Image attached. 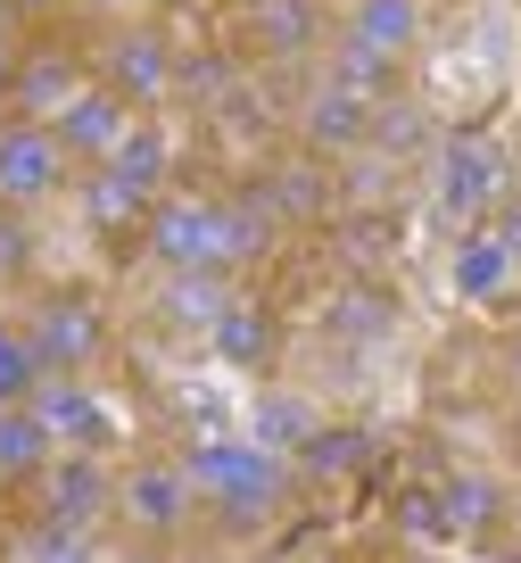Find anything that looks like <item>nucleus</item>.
I'll return each instance as SVG.
<instances>
[{
    "label": "nucleus",
    "mask_w": 521,
    "mask_h": 563,
    "mask_svg": "<svg viewBox=\"0 0 521 563\" xmlns=\"http://www.w3.org/2000/svg\"><path fill=\"white\" fill-rule=\"evenodd\" d=\"M314 422H323V415H314V406L298 398V389H265V398H257V415H248V440H265L274 456H290V448L307 440Z\"/></svg>",
    "instance_id": "bb28decb"
},
{
    "label": "nucleus",
    "mask_w": 521,
    "mask_h": 563,
    "mask_svg": "<svg viewBox=\"0 0 521 563\" xmlns=\"http://www.w3.org/2000/svg\"><path fill=\"white\" fill-rule=\"evenodd\" d=\"M133 117H141V108H124V100H117L108 84H84V91H75L67 108H51L42 124L58 133V150H67L75 166H100L108 150L124 141V124H133Z\"/></svg>",
    "instance_id": "1a4fd4ad"
},
{
    "label": "nucleus",
    "mask_w": 521,
    "mask_h": 563,
    "mask_svg": "<svg viewBox=\"0 0 521 563\" xmlns=\"http://www.w3.org/2000/svg\"><path fill=\"white\" fill-rule=\"evenodd\" d=\"M34 415L51 422L58 448H108L117 440V415H108V406L91 398V382H75V373H42L34 382Z\"/></svg>",
    "instance_id": "f8f14e48"
},
{
    "label": "nucleus",
    "mask_w": 521,
    "mask_h": 563,
    "mask_svg": "<svg viewBox=\"0 0 521 563\" xmlns=\"http://www.w3.org/2000/svg\"><path fill=\"white\" fill-rule=\"evenodd\" d=\"M100 166H117V175L133 183L141 199H157V191H166V183H174V133H166V124H157V117H133V124H124V141H117V150H108Z\"/></svg>",
    "instance_id": "6ab92c4d"
},
{
    "label": "nucleus",
    "mask_w": 521,
    "mask_h": 563,
    "mask_svg": "<svg viewBox=\"0 0 521 563\" xmlns=\"http://www.w3.org/2000/svg\"><path fill=\"white\" fill-rule=\"evenodd\" d=\"M75 199H84L91 232H141V216H149V199H141L117 166H75Z\"/></svg>",
    "instance_id": "412c9836"
},
{
    "label": "nucleus",
    "mask_w": 521,
    "mask_h": 563,
    "mask_svg": "<svg viewBox=\"0 0 521 563\" xmlns=\"http://www.w3.org/2000/svg\"><path fill=\"white\" fill-rule=\"evenodd\" d=\"M340 34L347 42H373V51H389V58H414L422 0H340Z\"/></svg>",
    "instance_id": "f3484780"
},
{
    "label": "nucleus",
    "mask_w": 521,
    "mask_h": 563,
    "mask_svg": "<svg viewBox=\"0 0 521 563\" xmlns=\"http://www.w3.org/2000/svg\"><path fill=\"white\" fill-rule=\"evenodd\" d=\"M521 265L505 257V241H497V224H480V232H464L455 241V290H464L472 307L480 299H505V282H513Z\"/></svg>",
    "instance_id": "b1692460"
},
{
    "label": "nucleus",
    "mask_w": 521,
    "mask_h": 563,
    "mask_svg": "<svg viewBox=\"0 0 521 563\" xmlns=\"http://www.w3.org/2000/svg\"><path fill=\"white\" fill-rule=\"evenodd\" d=\"M439 506H447V530H455V539H488V530L505 522V481H488V473H447V481H439Z\"/></svg>",
    "instance_id": "5701e85b"
},
{
    "label": "nucleus",
    "mask_w": 521,
    "mask_h": 563,
    "mask_svg": "<svg viewBox=\"0 0 521 563\" xmlns=\"http://www.w3.org/2000/svg\"><path fill=\"white\" fill-rule=\"evenodd\" d=\"M25 265H34V224H25V208H9V199H0V282L25 274Z\"/></svg>",
    "instance_id": "473e14b6"
},
{
    "label": "nucleus",
    "mask_w": 521,
    "mask_h": 563,
    "mask_svg": "<svg viewBox=\"0 0 521 563\" xmlns=\"http://www.w3.org/2000/svg\"><path fill=\"white\" fill-rule=\"evenodd\" d=\"M34 497H42V514H58V522L100 530L108 514H117V473L100 464V448H58V456L34 473Z\"/></svg>",
    "instance_id": "6e6552de"
},
{
    "label": "nucleus",
    "mask_w": 521,
    "mask_h": 563,
    "mask_svg": "<svg viewBox=\"0 0 521 563\" xmlns=\"http://www.w3.org/2000/svg\"><path fill=\"white\" fill-rule=\"evenodd\" d=\"M331 332H340V340H389V299H381V290H340Z\"/></svg>",
    "instance_id": "c756f323"
},
{
    "label": "nucleus",
    "mask_w": 521,
    "mask_h": 563,
    "mask_svg": "<svg viewBox=\"0 0 521 563\" xmlns=\"http://www.w3.org/2000/svg\"><path fill=\"white\" fill-rule=\"evenodd\" d=\"M0 18H18V9H9V0H0Z\"/></svg>",
    "instance_id": "58836bf2"
},
{
    "label": "nucleus",
    "mask_w": 521,
    "mask_h": 563,
    "mask_svg": "<svg viewBox=\"0 0 521 563\" xmlns=\"http://www.w3.org/2000/svg\"><path fill=\"white\" fill-rule=\"evenodd\" d=\"M513 431H521V415H513Z\"/></svg>",
    "instance_id": "ea45409f"
},
{
    "label": "nucleus",
    "mask_w": 521,
    "mask_h": 563,
    "mask_svg": "<svg viewBox=\"0 0 521 563\" xmlns=\"http://www.w3.org/2000/svg\"><path fill=\"white\" fill-rule=\"evenodd\" d=\"M9 489H18V481H9V473H0V497H9Z\"/></svg>",
    "instance_id": "4c0bfd02"
},
{
    "label": "nucleus",
    "mask_w": 521,
    "mask_h": 563,
    "mask_svg": "<svg viewBox=\"0 0 521 563\" xmlns=\"http://www.w3.org/2000/svg\"><path fill=\"white\" fill-rule=\"evenodd\" d=\"M34 382H42L34 340H25L18 323H0V406H9V398H34Z\"/></svg>",
    "instance_id": "7c9ffc66"
},
{
    "label": "nucleus",
    "mask_w": 521,
    "mask_h": 563,
    "mask_svg": "<svg viewBox=\"0 0 521 563\" xmlns=\"http://www.w3.org/2000/svg\"><path fill=\"white\" fill-rule=\"evenodd\" d=\"M224 307H232V265H174L157 282V323L166 332H208Z\"/></svg>",
    "instance_id": "2eb2a0df"
},
{
    "label": "nucleus",
    "mask_w": 521,
    "mask_h": 563,
    "mask_svg": "<svg viewBox=\"0 0 521 563\" xmlns=\"http://www.w3.org/2000/svg\"><path fill=\"white\" fill-rule=\"evenodd\" d=\"M58 191H75V158L58 150V133L42 117H9L0 124V199L9 208H42Z\"/></svg>",
    "instance_id": "423d86ee"
},
{
    "label": "nucleus",
    "mask_w": 521,
    "mask_h": 563,
    "mask_svg": "<svg viewBox=\"0 0 521 563\" xmlns=\"http://www.w3.org/2000/svg\"><path fill=\"white\" fill-rule=\"evenodd\" d=\"M323 84H340V91H356V100H389V91L406 84V58H389V51H373V42H347V34H331L323 42Z\"/></svg>",
    "instance_id": "aec40b11"
},
{
    "label": "nucleus",
    "mask_w": 521,
    "mask_h": 563,
    "mask_svg": "<svg viewBox=\"0 0 521 563\" xmlns=\"http://www.w3.org/2000/svg\"><path fill=\"white\" fill-rule=\"evenodd\" d=\"M298 141H307V158H347V150H365L373 141V100L340 84H314L298 100Z\"/></svg>",
    "instance_id": "9b49d317"
},
{
    "label": "nucleus",
    "mask_w": 521,
    "mask_h": 563,
    "mask_svg": "<svg viewBox=\"0 0 521 563\" xmlns=\"http://www.w3.org/2000/svg\"><path fill=\"white\" fill-rule=\"evenodd\" d=\"M241 84V58L232 51H191V58H174V91H182V100H224V91Z\"/></svg>",
    "instance_id": "cd10ccee"
},
{
    "label": "nucleus",
    "mask_w": 521,
    "mask_h": 563,
    "mask_svg": "<svg viewBox=\"0 0 521 563\" xmlns=\"http://www.w3.org/2000/svg\"><path fill=\"white\" fill-rule=\"evenodd\" d=\"M439 216L447 224H480L488 208L505 199V175H513V158H505L488 133H447L439 141Z\"/></svg>",
    "instance_id": "39448f33"
},
{
    "label": "nucleus",
    "mask_w": 521,
    "mask_h": 563,
    "mask_svg": "<svg viewBox=\"0 0 521 563\" xmlns=\"http://www.w3.org/2000/svg\"><path fill=\"white\" fill-rule=\"evenodd\" d=\"M9 75H18V18H0V100H9Z\"/></svg>",
    "instance_id": "f704fd0d"
},
{
    "label": "nucleus",
    "mask_w": 521,
    "mask_h": 563,
    "mask_svg": "<svg viewBox=\"0 0 521 563\" xmlns=\"http://www.w3.org/2000/svg\"><path fill=\"white\" fill-rule=\"evenodd\" d=\"M365 150H381L389 166H406V158H422V150H439V133L406 91H389V100H373V141Z\"/></svg>",
    "instance_id": "393cba45"
},
{
    "label": "nucleus",
    "mask_w": 521,
    "mask_h": 563,
    "mask_svg": "<svg viewBox=\"0 0 521 563\" xmlns=\"http://www.w3.org/2000/svg\"><path fill=\"white\" fill-rule=\"evenodd\" d=\"M51 456H58V440H51V422L34 415V398H9V406H0V473L34 481Z\"/></svg>",
    "instance_id": "4be33fe9"
},
{
    "label": "nucleus",
    "mask_w": 521,
    "mask_h": 563,
    "mask_svg": "<svg viewBox=\"0 0 521 563\" xmlns=\"http://www.w3.org/2000/svg\"><path fill=\"white\" fill-rule=\"evenodd\" d=\"M274 216L257 208V199H149V216H141V249H149L157 265H248L274 249Z\"/></svg>",
    "instance_id": "f257e3e1"
},
{
    "label": "nucleus",
    "mask_w": 521,
    "mask_h": 563,
    "mask_svg": "<svg viewBox=\"0 0 521 563\" xmlns=\"http://www.w3.org/2000/svg\"><path fill=\"white\" fill-rule=\"evenodd\" d=\"M9 555H25V563H84V555H100V530L58 522V514H34V522L9 539Z\"/></svg>",
    "instance_id": "a878e982"
},
{
    "label": "nucleus",
    "mask_w": 521,
    "mask_h": 563,
    "mask_svg": "<svg viewBox=\"0 0 521 563\" xmlns=\"http://www.w3.org/2000/svg\"><path fill=\"white\" fill-rule=\"evenodd\" d=\"M182 473L199 489V514H215L232 539L274 530V514L290 506V481H298L290 456H274L265 440H199L182 448Z\"/></svg>",
    "instance_id": "f03ea898"
},
{
    "label": "nucleus",
    "mask_w": 521,
    "mask_h": 563,
    "mask_svg": "<svg viewBox=\"0 0 521 563\" xmlns=\"http://www.w3.org/2000/svg\"><path fill=\"white\" fill-rule=\"evenodd\" d=\"M191 514H199V489L182 473V456H141L117 473V522L133 539H182Z\"/></svg>",
    "instance_id": "7ed1b4c3"
},
{
    "label": "nucleus",
    "mask_w": 521,
    "mask_h": 563,
    "mask_svg": "<svg viewBox=\"0 0 521 563\" xmlns=\"http://www.w3.org/2000/svg\"><path fill=\"white\" fill-rule=\"evenodd\" d=\"M215 124H224V133H265V91L241 75V84H232L224 100H215Z\"/></svg>",
    "instance_id": "2f4dec72"
},
{
    "label": "nucleus",
    "mask_w": 521,
    "mask_h": 563,
    "mask_svg": "<svg viewBox=\"0 0 521 563\" xmlns=\"http://www.w3.org/2000/svg\"><path fill=\"white\" fill-rule=\"evenodd\" d=\"M208 340H215V356H224V365L265 373V365H274V349H281V323H274V307H257V299H232L224 316L208 323Z\"/></svg>",
    "instance_id": "a211bd4d"
},
{
    "label": "nucleus",
    "mask_w": 521,
    "mask_h": 563,
    "mask_svg": "<svg viewBox=\"0 0 521 563\" xmlns=\"http://www.w3.org/2000/svg\"><path fill=\"white\" fill-rule=\"evenodd\" d=\"M248 42L265 58H314L331 42V0H248Z\"/></svg>",
    "instance_id": "ddd939ff"
},
{
    "label": "nucleus",
    "mask_w": 521,
    "mask_h": 563,
    "mask_svg": "<svg viewBox=\"0 0 521 563\" xmlns=\"http://www.w3.org/2000/svg\"><path fill=\"white\" fill-rule=\"evenodd\" d=\"M248 199H257L274 224H323V216L340 208V183H331L323 158H290V166H265V175L248 183Z\"/></svg>",
    "instance_id": "9d476101"
},
{
    "label": "nucleus",
    "mask_w": 521,
    "mask_h": 563,
    "mask_svg": "<svg viewBox=\"0 0 521 563\" xmlns=\"http://www.w3.org/2000/svg\"><path fill=\"white\" fill-rule=\"evenodd\" d=\"M84 84H91L84 58H75L67 42H42V51H18V75H9V108H18V117H51V108H67Z\"/></svg>",
    "instance_id": "4468645a"
},
{
    "label": "nucleus",
    "mask_w": 521,
    "mask_h": 563,
    "mask_svg": "<svg viewBox=\"0 0 521 563\" xmlns=\"http://www.w3.org/2000/svg\"><path fill=\"white\" fill-rule=\"evenodd\" d=\"M241 9H248V0H241Z\"/></svg>",
    "instance_id": "79ce46f5"
},
{
    "label": "nucleus",
    "mask_w": 521,
    "mask_h": 563,
    "mask_svg": "<svg viewBox=\"0 0 521 563\" xmlns=\"http://www.w3.org/2000/svg\"><path fill=\"white\" fill-rule=\"evenodd\" d=\"M331 9H340V0H331Z\"/></svg>",
    "instance_id": "a19ab883"
},
{
    "label": "nucleus",
    "mask_w": 521,
    "mask_h": 563,
    "mask_svg": "<svg viewBox=\"0 0 521 563\" xmlns=\"http://www.w3.org/2000/svg\"><path fill=\"white\" fill-rule=\"evenodd\" d=\"M373 464V431H356V422H314L307 440L290 448V473L314 481V489H331V481H356Z\"/></svg>",
    "instance_id": "dca6fc26"
},
{
    "label": "nucleus",
    "mask_w": 521,
    "mask_h": 563,
    "mask_svg": "<svg viewBox=\"0 0 521 563\" xmlns=\"http://www.w3.org/2000/svg\"><path fill=\"white\" fill-rule=\"evenodd\" d=\"M505 382H513V389H521V332H513V340H505Z\"/></svg>",
    "instance_id": "c9c22d12"
},
{
    "label": "nucleus",
    "mask_w": 521,
    "mask_h": 563,
    "mask_svg": "<svg viewBox=\"0 0 521 563\" xmlns=\"http://www.w3.org/2000/svg\"><path fill=\"white\" fill-rule=\"evenodd\" d=\"M398 539H406V547H447V539H455L439 489H406V497H398Z\"/></svg>",
    "instance_id": "c85d7f7f"
},
{
    "label": "nucleus",
    "mask_w": 521,
    "mask_h": 563,
    "mask_svg": "<svg viewBox=\"0 0 521 563\" xmlns=\"http://www.w3.org/2000/svg\"><path fill=\"white\" fill-rule=\"evenodd\" d=\"M9 9H18V18H42V9H58V0H9Z\"/></svg>",
    "instance_id": "e433bc0d"
},
{
    "label": "nucleus",
    "mask_w": 521,
    "mask_h": 563,
    "mask_svg": "<svg viewBox=\"0 0 521 563\" xmlns=\"http://www.w3.org/2000/svg\"><path fill=\"white\" fill-rule=\"evenodd\" d=\"M25 340H34L42 373H91L108 349V316L91 290H51V299H34V316H25Z\"/></svg>",
    "instance_id": "20e7f679"
},
{
    "label": "nucleus",
    "mask_w": 521,
    "mask_h": 563,
    "mask_svg": "<svg viewBox=\"0 0 521 563\" xmlns=\"http://www.w3.org/2000/svg\"><path fill=\"white\" fill-rule=\"evenodd\" d=\"M174 42L157 34V25H117L108 34V51H100V84L117 91L124 108H157V100H174Z\"/></svg>",
    "instance_id": "0eeeda50"
},
{
    "label": "nucleus",
    "mask_w": 521,
    "mask_h": 563,
    "mask_svg": "<svg viewBox=\"0 0 521 563\" xmlns=\"http://www.w3.org/2000/svg\"><path fill=\"white\" fill-rule=\"evenodd\" d=\"M488 216H497V241H505V257L521 265V199H497Z\"/></svg>",
    "instance_id": "72a5a7b5"
}]
</instances>
